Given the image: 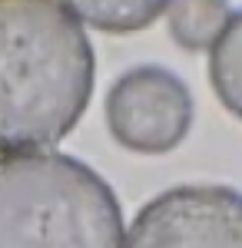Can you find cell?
<instances>
[{
  "instance_id": "6da1fadb",
  "label": "cell",
  "mask_w": 242,
  "mask_h": 248,
  "mask_svg": "<svg viewBox=\"0 0 242 248\" xmlns=\"http://www.w3.org/2000/svg\"><path fill=\"white\" fill-rule=\"evenodd\" d=\"M93 93V46L60 0H0V153L56 142Z\"/></svg>"
},
{
  "instance_id": "7a4b0ae2",
  "label": "cell",
  "mask_w": 242,
  "mask_h": 248,
  "mask_svg": "<svg viewBox=\"0 0 242 248\" xmlns=\"http://www.w3.org/2000/svg\"><path fill=\"white\" fill-rule=\"evenodd\" d=\"M0 248H123L120 202L73 155H3Z\"/></svg>"
},
{
  "instance_id": "3957f363",
  "label": "cell",
  "mask_w": 242,
  "mask_h": 248,
  "mask_svg": "<svg viewBox=\"0 0 242 248\" xmlns=\"http://www.w3.org/2000/svg\"><path fill=\"white\" fill-rule=\"evenodd\" d=\"M123 248H242V192L176 186L146 202Z\"/></svg>"
},
{
  "instance_id": "277c9868",
  "label": "cell",
  "mask_w": 242,
  "mask_h": 248,
  "mask_svg": "<svg viewBox=\"0 0 242 248\" xmlns=\"http://www.w3.org/2000/svg\"><path fill=\"white\" fill-rule=\"evenodd\" d=\"M106 126L133 153H169L192 126L189 86L166 66H133L106 93Z\"/></svg>"
},
{
  "instance_id": "5b68a950",
  "label": "cell",
  "mask_w": 242,
  "mask_h": 248,
  "mask_svg": "<svg viewBox=\"0 0 242 248\" xmlns=\"http://www.w3.org/2000/svg\"><path fill=\"white\" fill-rule=\"evenodd\" d=\"M232 20L229 0H169V33L183 50H212Z\"/></svg>"
},
{
  "instance_id": "8992f818",
  "label": "cell",
  "mask_w": 242,
  "mask_h": 248,
  "mask_svg": "<svg viewBox=\"0 0 242 248\" xmlns=\"http://www.w3.org/2000/svg\"><path fill=\"white\" fill-rule=\"evenodd\" d=\"M169 7V0H67V10L103 33H136Z\"/></svg>"
},
{
  "instance_id": "52a82bcc",
  "label": "cell",
  "mask_w": 242,
  "mask_h": 248,
  "mask_svg": "<svg viewBox=\"0 0 242 248\" xmlns=\"http://www.w3.org/2000/svg\"><path fill=\"white\" fill-rule=\"evenodd\" d=\"M209 79L225 109L242 119V10L232 14L225 33L216 40L209 57Z\"/></svg>"
}]
</instances>
